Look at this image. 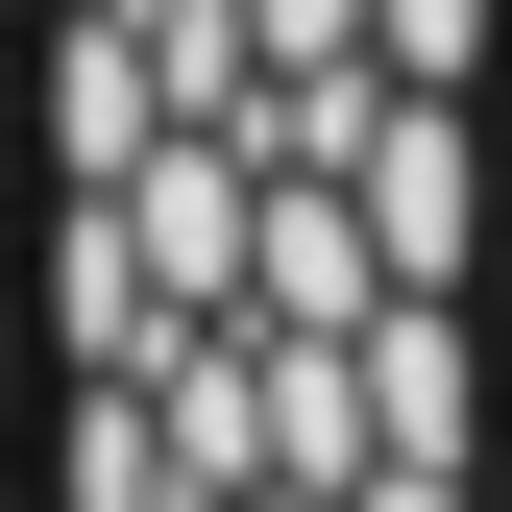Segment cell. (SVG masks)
Listing matches in <instances>:
<instances>
[]
</instances>
